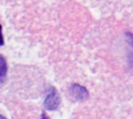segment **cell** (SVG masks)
I'll return each mask as SVG.
<instances>
[{
    "mask_svg": "<svg viewBox=\"0 0 133 119\" xmlns=\"http://www.w3.org/2000/svg\"><path fill=\"white\" fill-rule=\"evenodd\" d=\"M71 96L78 101H84L89 97L88 90L83 86L75 83L72 84L70 87Z\"/></svg>",
    "mask_w": 133,
    "mask_h": 119,
    "instance_id": "7a4b0ae2",
    "label": "cell"
},
{
    "mask_svg": "<svg viewBox=\"0 0 133 119\" xmlns=\"http://www.w3.org/2000/svg\"><path fill=\"white\" fill-rule=\"evenodd\" d=\"M126 38H127V41L132 46L133 49V34L132 33H129V32L126 33Z\"/></svg>",
    "mask_w": 133,
    "mask_h": 119,
    "instance_id": "277c9868",
    "label": "cell"
},
{
    "mask_svg": "<svg viewBox=\"0 0 133 119\" xmlns=\"http://www.w3.org/2000/svg\"><path fill=\"white\" fill-rule=\"evenodd\" d=\"M1 119H6L3 115H1Z\"/></svg>",
    "mask_w": 133,
    "mask_h": 119,
    "instance_id": "8992f818",
    "label": "cell"
},
{
    "mask_svg": "<svg viewBox=\"0 0 133 119\" xmlns=\"http://www.w3.org/2000/svg\"><path fill=\"white\" fill-rule=\"evenodd\" d=\"M60 104V97L57 90L51 87L49 89L47 97L44 101V106L47 110L55 111Z\"/></svg>",
    "mask_w": 133,
    "mask_h": 119,
    "instance_id": "6da1fadb",
    "label": "cell"
},
{
    "mask_svg": "<svg viewBox=\"0 0 133 119\" xmlns=\"http://www.w3.org/2000/svg\"><path fill=\"white\" fill-rule=\"evenodd\" d=\"M41 119H49V118L47 116V115L45 113H43L41 115Z\"/></svg>",
    "mask_w": 133,
    "mask_h": 119,
    "instance_id": "5b68a950",
    "label": "cell"
},
{
    "mask_svg": "<svg viewBox=\"0 0 133 119\" xmlns=\"http://www.w3.org/2000/svg\"><path fill=\"white\" fill-rule=\"evenodd\" d=\"M6 63L2 56H1V83H3L4 78L6 75Z\"/></svg>",
    "mask_w": 133,
    "mask_h": 119,
    "instance_id": "3957f363",
    "label": "cell"
}]
</instances>
